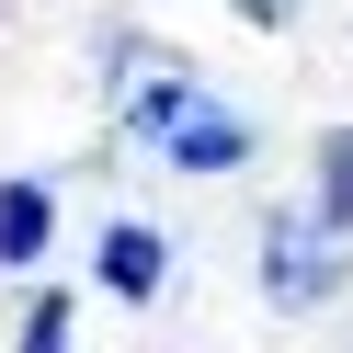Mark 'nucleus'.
Listing matches in <instances>:
<instances>
[{"label":"nucleus","mask_w":353,"mask_h":353,"mask_svg":"<svg viewBox=\"0 0 353 353\" xmlns=\"http://www.w3.org/2000/svg\"><path fill=\"white\" fill-rule=\"evenodd\" d=\"M137 114H148V137H160L183 171H239V160H251V125H239L228 103H194L183 80H148Z\"/></svg>","instance_id":"obj_1"},{"label":"nucleus","mask_w":353,"mask_h":353,"mask_svg":"<svg viewBox=\"0 0 353 353\" xmlns=\"http://www.w3.org/2000/svg\"><path fill=\"white\" fill-rule=\"evenodd\" d=\"M330 285H342V228H330L319 205L274 216V228H262V296H274V307H319Z\"/></svg>","instance_id":"obj_2"},{"label":"nucleus","mask_w":353,"mask_h":353,"mask_svg":"<svg viewBox=\"0 0 353 353\" xmlns=\"http://www.w3.org/2000/svg\"><path fill=\"white\" fill-rule=\"evenodd\" d=\"M103 285H114L125 307H148V296H160V228L114 216V228H103Z\"/></svg>","instance_id":"obj_3"},{"label":"nucleus","mask_w":353,"mask_h":353,"mask_svg":"<svg viewBox=\"0 0 353 353\" xmlns=\"http://www.w3.org/2000/svg\"><path fill=\"white\" fill-rule=\"evenodd\" d=\"M46 228H57L46 183H0V262H46Z\"/></svg>","instance_id":"obj_4"},{"label":"nucleus","mask_w":353,"mask_h":353,"mask_svg":"<svg viewBox=\"0 0 353 353\" xmlns=\"http://www.w3.org/2000/svg\"><path fill=\"white\" fill-rule=\"evenodd\" d=\"M319 216L353 239V125H330V137H319Z\"/></svg>","instance_id":"obj_5"}]
</instances>
